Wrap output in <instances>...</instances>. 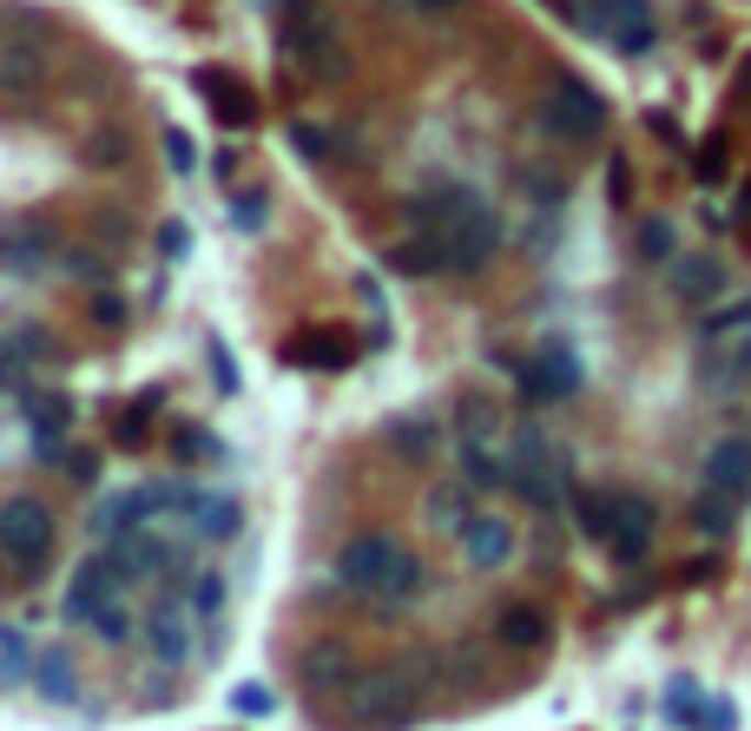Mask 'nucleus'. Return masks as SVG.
I'll return each mask as SVG.
<instances>
[{
    "mask_svg": "<svg viewBox=\"0 0 751 731\" xmlns=\"http://www.w3.org/2000/svg\"><path fill=\"white\" fill-rule=\"evenodd\" d=\"M422 686H429V673L416 660H389V666L356 673L343 699H350V719L356 726H402L422 706Z\"/></svg>",
    "mask_w": 751,
    "mask_h": 731,
    "instance_id": "f257e3e1",
    "label": "nucleus"
},
{
    "mask_svg": "<svg viewBox=\"0 0 751 731\" xmlns=\"http://www.w3.org/2000/svg\"><path fill=\"white\" fill-rule=\"evenodd\" d=\"M600 125H607V99H600L587 79L561 73V79L541 92V132H548V139H561V145H587V139H600Z\"/></svg>",
    "mask_w": 751,
    "mask_h": 731,
    "instance_id": "f03ea898",
    "label": "nucleus"
},
{
    "mask_svg": "<svg viewBox=\"0 0 751 731\" xmlns=\"http://www.w3.org/2000/svg\"><path fill=\"white\" fill-rule=\"evenodd\" d=\"M567 20H581L587 33L614 40L620 53H647L660 40V20H653V0H561Z\"/></svg>",
    "mask_w": 751,
    "mask_h": 731,
    "instance_id": "7ed1b4c3",
    "label": "nucleus"
},
{
    "mask_svg": "<svg viewBox=\"0 0 751 731\" xmlns=\"http://www.w3.org/2000/svg\"><path fill=\"white\" fill-rule=\"evenodd\" d=\"M0 547H7V561L20 574L46 567V554H53V514H46V501H33V495L0 501Z\"/></svg>",
    "mask_w": 751,
    "mask_h": 731,
    "instance_id": "20e7f679",
    "label": "nucleus"
},
{
    "mask_svg": "<svg viewBox=\"0 0 751 731\" xmlns=\"http://www.w3.org/2000/svg\"><path fill=\"white\" fill-rule=\"evenodd\" d=\"M435 237H442V270H482L501 251V218L488 204H468L462 218L435 224Z\"/></svg>",
    "mask_w": 751,
    "mask_h": 731,
    "instance_id": "39448f33",
    "label": "nucleus"
},
{
    "mask_svg": "<svg viewBox=\"0 0 751 731\" xmlns=\"http://www.w3.org/2000/svg\"><path fill=\"white\" fill-rule=\"evenodd\" d=\"M290 53H297L317 79H343V73H350V53L336 46V26H330L323 7H297V20H290Z\"/></svg>",
    "mask_w": 751,
    "mask_h": 731,
    "instance_id": "423d86ee",
    "label": "nucleus"
},
{
    "mask_svg": "<svg viewBox=\"0 0 751 731\" xmlns=\"http://www.w3.org/2000/svg\"><path fill=\"white\" fill-rule=\"evenodd\" d=\"M699 488L706 495H726L732 508L751 495V435H719L699 462Z\"/></svg>",
    "mask_w": 751,
    "mask_h": 731,
    "instance_id": "0eeeda50",
    "label": "nucleus"
},
{
    "mask_svg": "<svg viewBox=\"0 0 751 731\" xmlns=\"http://www.w3.org/2000/svg\"><path fill=\"white\" fill-rule=\"evenodd\" d=\"M455 534H462V561L482 567V574H495V567L515 561V521L508 514H468Z\"/></svg>",
    "mask_w": 751,
    "mask_h": 731,
    "instance_id": "6e6552de",
    "label": "nucleus"
},
{
    "mask_svg": "<svg viewBox=\"0 0 751 731\" xmlns=\"http://www.w3.org/2000/svg\"><path fill=\"white\" fill-rule=\"evenodd\" d=\"M396 547H402V541H389V534H356V541L336 554V580L356 587V594H376L383 574H389V561H396Z\"/></svg>",
    "mask_w": 751,
    "mask_h": 731,
    "instance_id": "1a4fd4ad",
    "label": "nucleus"
},
{
    "mask_svg": "<svg viewBox=\"0 0 751 731\" xmlns=\"http://www.w3.org/2000/svg\"><path fill=\"white\" fill-rule=\"evenodd\" d=\"M46 86V46L33 33H7L0 40V92L7 99H26Z\"/></svg>",
    "mask_w": 751,
    "mask_h": 731,
    "instance_id": "9d476101",
    "label": "nucleus"
},
{
    "mask_svg": "<svg viewBox=\"0 0 751 731\" xmlns=\"http://www.w3.org/2000/svg\"><path fill=\"white\" fill-rule=\"evenodd\" d=\"M653 528H660V508L647 501V495H614V554L620 561H640L647 547H653Z\"/></svg>",
    "mask_w": 751,
    "mask_h": 731,
    "instance_id": "9b49d317",
    "label": "nucleus"
},
{
    "mask_svg": "<svg viewBox=\"0 0 751 731\" xmlns=\"http://www.w3.org/2000/svg\"><path fill=\"white\" fill-rule=\"evenodd\" d=\"M191 86H198V99H205V106L218 112V125H231V132H244V125H257V99H251V92H244V86H238L231 73H218V66H205V73H198Z\"/></svg>",
    "mask_w": 751,
    "mask_h": 731,
    "instance_id": "f8f14e48",
    "label": "nucleus"
},
{
    "mask_svg": "<svg viewBox=\"0 0 751 731\" xmlns=\"http://www.w3.org/2000/svg\"><path fill=\"white\" fill-rule=\"evenodd\" d=\"M145 646H152L165 666H185V660H191V620H185L178 600H152V613H145Z\"/></svg>",
    "mask_w": 751,
    "mask_h": 731,
    "instance_id": "ddd939ff",
    "label": "nucleus"
},
{
    "mask_svg": "<svg viewBox=\"0 0 751 731\" xmlns=\"http://www.w3.org/2000/svg\"><path fill=\"white\" fill-rule=\"evenodd\" d=\"M303 686L310 693H350V679H356V653L343 646V640H317L310 653H303Z\"/></svg>",
    "mask_w": 751,
    "mask_h": 731,
    "instance_id": "4468645a",
    "label": "nucleus"
},
{
    "mask_svg": "<svg viewBox=\"0 0 751 731\" xmlns=\"http://www.w3.org/2000/svg\"><path fill=\"white\" fill-rule=\"evenodd\" d=\"M521 389H528L534 402H561V396H574V389H581V363L554 343L541 363H528V369H521Z\"/></svg>",
    "mask_w": 751,
    "mask_h": 731,
    "instance_id": "2eb2a0df",
    "label": "nucleus"
},
{
    "mask_svg": "<svg viewBox=\"0 0 751 731\" xmlns=\"http://www.w3.org/2000/svg\"><path fill=\"white\" fill-rule=\"evenodd\" d=\"M112 587H119L112 561H92V567H79V580H73V600H66V620L92 627V613H99V607H112Z\"/></svg>",
    "mask_w": 751,
    "mask_h": 731,
    "instance_id": "dca6fc26",
    "label": "nucleus"
},
{
    "mask_svg": "<svg viewBox=\"0 0 751 731\" xmlns=\"http://www.w3.org/2000/svg\"><path fill=\"white\" fill-rule=\"evenodd\" d=\"M389 264H396L402 277H435V270H442V237H435V231H416L409 244L389 251Z\"/></svg>",
    "mask_w": 751,
    "mask_h": 731,
    "instance_id": "f3484780",
    "label": "nucleus"
},
{
    "mask_svg": "<svg viewBox=\"0 0 751 731\" xmlns=\"http://www.w3.org/2000/svg\"><path fill=\"white\" fill-rule=\"evenodd\" d=\"M495 633H501V646H515V653H534V646H548V620H541L534 607H508Z\"/></svg>",
    "mask_w": 751,
    "mask_h": 731,
    "instance_id": "a211bd4d",
    "label": "nucleus"
},
{
    "mask_svg": "<svg viewBox=\"0 0 751 731\" xmlns=\"http://www.w3.org/2000/svg\"><path fill=\"white\" fill-rule=\"evenodd\" d=\"M455 429H462V442H495V435H501V409H495L488 396H462Z\"/></svg>",
    "mask_w": 751,
    "mask_h": 731,
    "instance_id": "6ab92c4d",
    "label": "nucleus"
},
{
    "mask_svg": "<svg viewBox=\"0 0 751 731\" xmlns=\"http://www.w3.org/2000/svg\"><path fill=\"white\" fill-rule=\"evenodd\" d=\"M719 284H726V264H719V257H686V264L673 270V290H680V297H713Z\"/></svg>",
    "mask_w": 751,
    "mask_h": 731,
    "instance_id": "aec40b11",
    "label": "nucleus"
},
{
    "mask_svg": "<svg viewBox=\"0 0 751 731\" xmlns=\"http://www.w3.org/2000/svg\"><path fill=\"white\" fill-rule=\"evenodd\" d=\"M40 693L46 699H79V679H73L66 653H40Z\"/></svg>",
    "mask_w": 751,
    "mask_h": 731,
    "instance_id": "412c9836",
    "label": "nucleus"
},
{
    "mask_svg": "<svg viewBox=\"0 0 751 731\" xmlns=\"http://www.w3.org/2000/svg\"><path fill=\"white\" fill-rule=\"evenodd\" d=\"M581 534L587 541H614V495H587L581 501Z\"/></svg>",
    "mask_w": 751,
    "mask_h": 731,
    "instance_id": "4be33fe9",
    "label": "nucleus"
},
{
    "mask_svg": "<svg viewBox=\"0 0 751 731\" xmlns=\"http://www.w3.org/2000/svg\"><path fill=\"white\" fill-rule=\"evenodd\" d=\"M389 442H396V455L422 462V455L435 448V429H429V422H396V429H389Z\"/></svg>",
    "mask_w": 751,
    "mask_h": 731,
    "instance_id": "5701e85b",
    "label": "nucleus"
},
{
    "mask_svg": "<svg viewBox=\"0 0 751 731\" xmlns=\"http://www.w3.org/2000/svg\"><path fill=\"white\" fill-rule=\"evenodd\" d=\"M185 607H191L198 620H218V613H224V580H218V574H198V580H191V600H185Z\"/></svg>",
    "mask_w": 751,
    "mask_h": 731,
    "instance_id": "b1692460",
    "label": "nucleus"
},
{
    "mask_svg": "<svg viewBox=\"0 0 751 731\" xmlns=\"http://www.w3.org/2000/svg\"><path fill=\"white\" fill-rule=\"evenodd\" d=\"M125 152H132V145H125V132H119V125H106V132H92V139H86V158H92V165H125Z\"/></svg>",
    "mask_w": 751,
    "mask_h": 731,
    "instance_id": "393cba45",
    "label": "nucleus"
},
{
    "mask_svg": "<svg viewBox=\"0 0 751 731\" xmlns=\"http://www.w3.org/2000/svg\"><path fill=\"white\" fill-rule=\"evenodd\" d=\"M429 514H435L442 528H462V521H468V488H435V495H429Z\"/></svg>",
    "mask_w": 751,
    "mask_h": 731,
    "instance_id": "a878e982",
    "label": "nucleus"
},
{
    "mask_svg": "<svg viewBox=\"0 0 751 731\" xmlns=\"http://www.w3.org/2000/svg\"><path fill=\"white\" fill-rule=\"evenodd\" d=\"M693 521H699L706 534H726V528H732V501H726V495H706V488H699V508H693Z\"/></svg>",
    "mask_w": 751,
    "mask_h": 731,
    "instance_id": "bb28decb",
    "label": "nucleus"
},
{
    "mask_svg": "<svg viewBox=\"0 0 751 731\" xmlns=\"http://www.w3.org/2000/svg\"><path fill=\"white\" fill-rule=\"evenodd\" d=\"M640 257H647V264H660V257H673V224H666V218H653V224H640Z\"/></svg>",
    "mask_w": 751,
    "mask_h": 731,
    "instance_id": "cd10ccee",
    "label": "nucleus"
},
{
    "mask_svg": "<svg viewBox=\"0 0 751 731\" xmlns=\"http://www.w3.org/2000/svg\"><path fill=\"white\" fill-rule=\"evenodd\" d=\"M290 356H297V363H317V369H343V363H350L343 343H297Z\"/></svg>",
    "mask_w": 751,
    "mask_h": 731,
    "instance_id": "c85d7f7f",
    "label": "nucleus"
},
{
    "mask_svg": "<svg viewBox=\"0 0 751 731\" xmlns=\"http://www.w3.org/2000/svg\"><path fill=\"white\" fill-rule=\"evenodd\" d=\"M290 145H297L303 158H330V132H323V125H290Z\"/></svg>",
    "mask_w": 751,
    "mask_h": 731,
    "instance_id": "c756f323",
    "label": "nucleus"
},
{
    "mask_svg": "<svg viewBox=\"0 0 751 731\" xmlns=\"http://www.w3.org/2000/svg\"><path fill=\"white\" fill-rule=\"evenodd\" d=\"M231 712L264 719V712H270V693H264V686H238V693H231Z\"/></svg>",
    "mask_w": 751,
    "mask_h": 731,
    "instance_id": "7c9ffc66",
    "label": "nucleus"
},
{
    "mask_svg": "<svg viewBox=\"0 0 751 731\" xmlns=\"http://www.w3.org/2000/svg\"><path fill=\"white\" fill-rule=\"evenodd\" d=\"M165 158H172L178 171H191V165H198V158H191V139H185V132H165Z\"/></svg>",
    "mask_w": 751,
    "mask_h": 731,
    "instance_id": "2f4dec72",
    "label": "nucleus"
},
{
    "mask_svg": "<svg viewBox=\"0 0 751 731\" xmlns=\"http://www.w3.org/2000/svg\"><path fill=\"white\" fill-rule=\"evenodd\" d=\"M92 627H99L106 640H125V613H119V607H99V613H92Z\"/></svg>",
    "mask_w": 751,
    "mask_h": 731,
    "instance_id": "473e14b6",
    "label": "nucleus"
},
{
    "mask_svg": "<svg viewBox=\"0 0 751 731\" xmlns=\"http://www.w3.org/2000/svg\"><path fill=\"white\" fill-rule=\"evenodd\" d=\"M92 317H99V323H119V317H125V303H119L112 290H99V297H92Z\"/></svg>",
    "mask_w": 751,
    "mask_h": 731,
    "instance_id": "72a5a7b5",
    "label": "nucleus"
},
{
    "mask_svg": "<svg viewBox=\"0 0 751 731\" xmlns=\"http://www.w3.org/2000/svg\"><path fill=\"white\" fill-rule=\"evenodd\" d=\"M739 726V712H732V699H713V719H706V731H732Z\"/></svg>",
    "mask_w": 751,
    "mask_h": 731,
    "instance_id": "f704fd0d",
    "label": "nucleus"
},
{
    "mask_svg": "<svg viewBox=\"0 0 751 731\" xmlns=\"http://www.w3.org/2000/svg\"><path fill=\"white\" fill-rule=\"evenodd\" d=\"M231 218H238V224H264V198H238Z\"/></svg>",
    "mask_w": 751,
    "mask_h": 731,
    "instance_id": "c9c22d12",
    "label": "nucleus"
},
{
    "mask_svg": "<svg viewBox=\"0 0 751 731\" xmlns=\"http://www.w3.org/2000/svg\"><path fill=\"white\" fill-rule=\"evenodd\" d=\"M409 7H422V13H455L462 0H409Z\"/></svg>",
    "mask_w": 751,
    "mask_h": 731,
    "instance_id": "e433bc0d",
    "label": "nucleus"
},
{
    "mask_svg": "<svg viewBox=\"0 0 751 731\" xmlns=\"http://www.w3.org/2000/svg\"><path fill=\"white\" fill-rule=\"evenodd\" d=\"M732 369H739V376H751V336H746V343H739V356H732Z\"/></svg>",
    "mask_w": 751,
    "mask_h": 731,
    "instance_id": "4c0bfd02",
    "label": "nucleus"
}]
</instances>
